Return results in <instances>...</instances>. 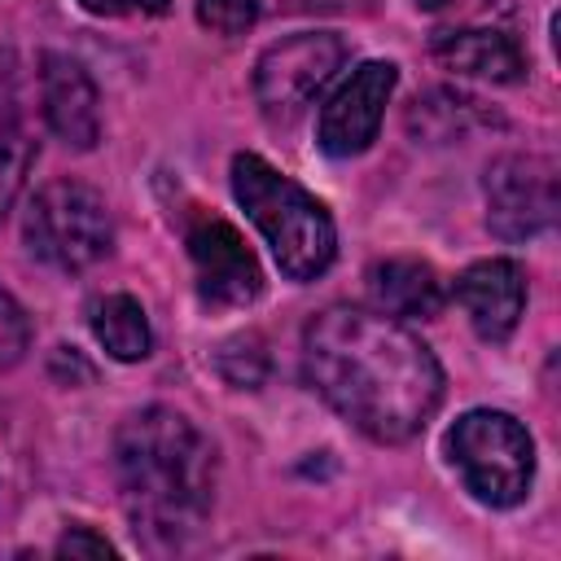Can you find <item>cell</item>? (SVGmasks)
Masks as SVG:
<instances>
[{
	"instance_id": "ba28073f",
	"label": "cell",
	"mask_w": 561,
	"mask_h": 561,
	"mask_svg": "<svg viewBox=\"0 0 561 561\" xmlns=\"http://www.w3.org/2000/svg\"><path fill=\"white\" fill-rule=\"evenodd\" d=\"M184 241H188V259H193L202 307L232 311V307H250L263 294V267H259L254 250L245 245V237L228 219L197 215L188 224Z\"/></svg>"
},
{
	"instance_id": "ac0fdd59",
	"label": "cell",
	"mask_w": 561,
	"mask_h": 561,
	"mask_svg": "<svg viewBox=\"0 0 561 561\" xmlns=\"http://www.w3.org/2000/svg\"><path fill=\"white\" fill-rule=\"evenodd\" d=\"M31 346V320L22 302L0 285V368H13Z\"/></svg>"
},
{
	"instance_id": "3957f363",
	"label": "cell",
	"mask_w": 561,
	"mask_h": 561,
	"mask_svg": "<svg viewBox=\"0 0 561 561\" xmlns=\"http://www.w3.org/2000/svg\"><path fill=\"white\" fill-rule=\"evenodd\" d=\"M232 197L272 245L276 267L289 280H316L337 254V228L329 210L285 171L259 153L232 158Z\"/></svg>"
},
{
	"instance_id": "ffe728a7",
	"label": "cell",
	"mask_w": 561,
	"mask_h": 561,
	"mask_svg": "<svg viewBox=\"0 0 561 561\" xmlns=\"http://www.w3.org/2000/svg\"><path fill=\"white\" fill-rule=\"evenodd\" d=\"M96 18H162L171 0H79Z\"/></svg>"
},
{
	"instance_id": "7402d4cb",
	"label": "cell",
	"mask_w": 561,
	"mask_h": 561,
	"mask_svg": "<svg viewBox=\"0 0 561 561\" xmlns=\"http://www.w3.org/2000/svg\"><path fill=\"white\" fill-rule=\"evenodd\" d=\"M289 13H337V9H346L351 0H280Z\"/></svg>"
},
{
	"instance_id": "52a82bcc",
	"label": "cell",
	"mask_w": 561,
	"mask_h": 561,
	"mask_svg": "<svg viewBox=\"0 0 561 561\" xmlns=\"http://www.w3.org/2000/svg\"><path fill=\"white\" fill-rule=\"evenodd\" d=\"M486 228L500 241H530L557 219V167L539 153H504L482 180Z\"/></svg>"
},
{
	"instance_id": "44dd1931",
	"label": "cell",
	"mask_w": 561,
	"mask_h": 561,
	"mask_svg": "<svg viewBox=\"0 0 561 561\" xmlns=\"http://www.w3.org/2000/svg\"><path fill=\"white\" fill-rule=\"evenodd\" d=\"M421 13H434V18H465L473 9H482L486 0H412Z\"/></svg>"
},
{
	"instance_id": "e0dca14e",
	"label": "cell",
	"mask_w": 561,
	"mask_h": 561,
	"mask_svg": "<svg viewBox=\"0 0 561 561\" xmlns=\"http://www.w3.org/2000/svg\"><path fill=\"white\" fill-rule=\"evenodd\" d=\"M197 22L215 35H245L259 22V0H197Z\"/></svg>"
},
{
	"instance_id": "277c9868",
	"label": "cell",
	"mask_w": 561,
	"mask_h": 561,
	"mask_svg": "<svg viewBox=\"0 0 561 561\" xmlns=\"http://www.w3.org/2000/svg\"><path fill=\"white\" fill-rule=\"evenodd\" d=\"M447 460L465 491L486 508H513L535 482V443L526 425L500 408H469L447 430Z\"/></svg>"
},
{
	"instance_id": "30bf717a",
	"label": "cell",
	"mask_w": 561,
	"mask_h": 561,
	"mask_svg": "<svg viewBox=\"0 0 561 561\" xmlns=\"http://www.w3.org/2000/svg\"><path fill=\"white\" fill-rule=\"evenodd\" d=\"M39 101L53 136L70 149H92L101 140V101L92 75L66 57V53H44L39 57Z\"/></svg>"
},
{
	"instance_id": "5bb4252c",
	"label": "cell",
	"mask_w": 561,
	"mask_h": 561,
	"mask_svg": "<svg viewBox=\"0 0 561 561\" xmlns=\"http://www.w3.org/2000/svg\"><path fill=\"white\" fill-rule=\"evenodd\" d=\"M92 337L105 346V355H114L118 364H136L149 355L153 333H149V316L131 294H105L92 302L88 311Z\"/></svg>"
},
{
	"instance_id": "9c48e42d",
	"label": "cell",
	"mask_w": 561,
	"mask_h": 561,
	"mask_svg": "<svg viewBox=\"0 0 561 561\" xmlns=\"http://www.w3.org/2000/svg\"><path fill=\"white\" fill-rule=\"evenodd\" d=\"M399 83V66L394 61H364L351 70V79L320 105V123H316V140L324 153L333 158H355L377 140L386 101Z\"/></svg>"
},
{
	"instance_id": "9a60e30c",
	"label": "cell",
	"mask_w": 561,
	"mask_h": 561,
	"mask_svg": "<svg viewBox=\"0 0 561 561\" xmlns=\"http://www.w3.org/2000/svg\"><path fill=\"white\" fill-rule=\"evenodd\" d=\"M473 123H486L482 105L473 96H460L451 88H434L425 96H416L412 114H408V127L416 136H430V140H451V136H465Z\"/></svg>"
},
{
	"instance_id": "5b68a950",
	"label": "cell",
	"mask_w": 561,
	"mask_h": 561,
	"mask_svg": "<svg viewBox=\"0 0 561 561\" xmlns=\"http://www.w3.org/2000/svg\"><path fill=\"white\" fill-rule=\"evenodd\" d=\"M22 232H26L31 254L57 272H83V267L101 263L114 245L110 206L83 180L44 184L26 206Z\"/></svg>"
},
{
	"instance_id": "2e32d148",
	"label": "cell",
	"mask_w": 561,
	"mask_h": 561,
	"mask_svg": "<svg viewBox=\"0 0 561 561\" xmlns=\"http://www.w3.org/2000/svg\"><path fill=\"white\" fill-rule=\"evenodd\" d=\"M31 162H35V145L22 127V114H18L13 96L0 92V215L22 193V180H26Z\"/></svg>"
},
{
	"instance_id": "7a4b0ae2",
	"label": "cell",
	"mask_w": 561,
	"mask_h": 561,
	"mask_svg": "<svg viewBox=\"0 0 561 561\" xmlns=\"http://www.w3.org/2000/svg\"><path fill=\"white\" fill-rule=\"evenodd\" d=\"M114 478L131 530L153 552L184 548L215 504V447L175 408L149 403L114 434Z\"/></svg>"
},
{
	"instance_id": "d6986e66",
	"label": "cell",
	"mask_w": 561,
	"mask_h": 561,
	"mask_svg": "<svg viewBox=\"0 0 561 561\" xmlns=\"http://www.w3.org/2000/svg\"><path fill=\"white\" fill-rule=\"evenodd\" d=\"M53 552H57V557H114V543H110L105 535H96L92 526H70V530L57 539Z\"/></svg>"
},
{
	"instance_id": "8992f818",
	"label": "cell",
	"mask_w": 561,
	"mask_h": 561,
	"mask_svg": "<svg viewBox=\"0 0 561 561\" xmlns=\"http://www.w3.org/2000/svg\"><path fill=\"white\" fill-rule=\"evenodd\" d=\"M346 44L333 31H298L276 39L254 61V101L272 123H294L342 70Z\"/></svg>"
},
{
	"instance_id": "8fae6325",
	"label": "cell",
	"mask_w": 561,
	"mask_h": 561,
	"mask_svg": "<svg viewBox=\"0 0 561 561\" xmlns=\"http://www.w3.org/2000/svg\"><path fill=\"white\" fill-rule=\"evenodd\" d=\"M456 298L482 342H508L526 311V267L517 259H482L460 272Z\"/></svg>"
},
{
	"instance_id": "6da1fadb",
	"label": "cell",
	"mask_w": 561,
	"mask_h": 561,
	"mask_svg": "<svg viewBox=\"0 0 561 561\" xmlns=\"http://www.w3.org/2000/svg\"><path fill=\"white\" fill-rule=\"evenodd\" d=\"M307 386L373 443H408L443 399L434 351L377 307L333 302L302 329Z\"/></svg>"
},
{
	"instance_id": "7c38bea8",
	"label": "cell",
	"mask_w": 561,
	"mask_h": 561,
	"mask_svg": "<svg viewBox=\"0 0 561 561\" xmlns=\"http://www.w3.org/2000/svg\"><path fill=\"white\" fill-rule=\"evenodd\" d=\"M434 57L456 75H473V79H491V83H517L526 75V57H522L517 39L504 31H486V26L438 31Z\"/></svg>"
},
{
	"instance_id": "4fadbf2b",
	"label": "cell",
	"mask_w": 561,
	"mask_h": 561,
	"mask_svg": "<svg viewBox=\"0 0 561 561\" xmlns=\"http://www.w3.org/2000/svg\"><path fill=\"white\" fill-rule=\"evenodd\" d=\"M368 294L377 311L394 320H434L447 302L438 272L425 259H381L368 267Z\"/></svg>"
}]
</instances>
